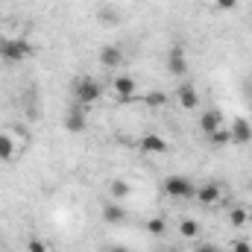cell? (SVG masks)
Returning <instances> with one entry per match:
<instances>
[{"instance_id":"1","label":"cell","mask_w":252,"mask_h":252,"mask_svg":"<svg viewBox=\"0 0 252 252\" xmlns=\"http://www.w3.org/2000/svg\"><path fill=\"white\" fill-rule=\"evenodd\" d=\"M100 97H103V85L94 76H79L73 82V103H79L82 109L85 106H94Z\"/></svg>"},{"instance_id":"2","label":"cell","mask_w":252,"mask_h":252,"mask_svg":"<svg viewBox=\"0 0 252 252\" xmlns=\"http://www.w3.org/2000/svg\"><path fill=\"white\" fill-rule=\"evenodd\" d=\"M35 56V47L27 41V38H0V59L3 62H24Z\"/></svg>"},{"instance_id":"3","label":"cell","mask_w":252,"mask_h":252,"mask_svg":"<svg viewBox=\"0 0 252 252\" xmlns=\"http://www.w3.org/2000/svg\"><path fill=\"white\" fill-rule=\"evenodd\" d=\"M164 193L173 196V199H190L196 193V185L185 176H167L164 179Z\"/></svg>"},{"instance_id":"4","label":"cell","mask_w":252,"mask_h":252,"mask_svg":"<svg viewBox=\"0 0 252 252\" xmlns=\"http://www.w3.org/2000/svg\"><path fill=\"white\" fill-rule=\"evenodd\" d=\"M135 88H138V82H135L132 76H126V73L112 79V91H115L118 103H132V100H135Z\"/></svg>"},{"instance_id":"5","label":"cell","mask_w":252,"mask_h":252,"mask_svg":"<svg viewBox=\"0 0 252 252\" xmlns=\"http://www.w3.org/2000/svg\"><path fill=\"white\" fill-rule=\"evenodd\" d=\"M167 70H170L173 76H185V73H188V59H185V50H182L179 44H173V47L167 50Z\"/></svg>"},{"instance_id":"6","label":"cell","mask_w":252,"mask_h":252,"mask_svg":"<svg viewBox=\"0 0 252 252\" xmlns=\"http://www.w3.org/2000/svg\"><path fill=\"white\" fill-rule=\"evenodd\" d=\"M176 100H179V106H182L185 112H193V109L199 106V91H196V85L182 82V85L176 88Z\"/></svg>"},{"instance_id":"7","label":"cell","mask_w":252,"mask_h":252,"mask_svg":"<svg viewBox=\"0 0 252 252\" xmlns=\"http://www.w3.org/2000/svg\"><path fill=\"white\" fill-rule=\"evenodd\" d=\"M85 124H88V121H85V109H82L79 103H73V106L67 109V115H64V129L76 135V132L85 129Z\"/></svg>"},{"instance_id":"8","label":"cell","mask_w":252,"mask_h":252,"mask_svg":"<svg viewBox=\"0 0 252 252\" xmlns=\"http://www.w3.org/2000/svg\"><path fill=\"white\" fill-rule=\"evenodd\" d=\"M100 64L103 67H121L124 64V47L121 44H103L100 47Z\"/></svg>"},{"instance_id":"9","label":"cell","mask_w":252,"mask_h":252,"mask_svg":"<svg viewBox=\"0 0 252 252\" xmlns=\"http://www.w3.org/2000/svg\"><path fill=\"white\" fill-rule=\"evenodd\" d=\"M196 202H202V205H217L220 199H223V188L217 185V182H208V185H202V188H196Z\"/></svg>"},{"instance_id":"10","label":"cell","mask_w":252,"mask_h":252,"mask_svg":"<svg viewBox=\"0 0 252 252\" xmlns=\"http://www.w3.org/2000/svg\"><path fill=\"white\" fill-rule=\"evenodd\" d=\"M199 129H202V135H205V138H208L211 132L223 129V115H220L217 109H208V112H202V115H199Z\"/></svg>"},{"instance_id":"11","label":"cell","mask_w":252,"mask_h":252,"mask_svg":"<svg viewBox=\"0 0 252 252\" xmlns=\"http://www.w3.org/2000/svg\"><path fill=\"white\" fill-rule=\"evenodd\" d=\"M229 132H232V144H250L252 141V124L250 121H244V118L232 121Z\"/></svg>"},{"instance_id":"12","label":"cell","mask_w":252,"mask_h":252,"mask_svg":"<svg viewBox=\"0 0 252 252\" xmlns=\"http://www.w3.org/2000/svg\"><path fill=\"white\" fill-rule=\"evenodd\" d=\"M141 150H144V153H153V156H164L170 147H167V141H164L161 135H153V132H150V135L141 138Z\"/></svg>"},{"instance_id":"13","label":"cell","mask_w":252,"mask_h":252,"mask_svg":"<svg viewBox=\"0 0 252 252\" xmlns=\"http://www.w3.org/2000/svg\"><path fill=\"white\" fill-rule=\"evenodd\" d=\"M103 220H106V223H112V226L124 223V220H126V208H124V205H118V202H106V205H103Z\"/></svg>"},{"instance_id":"14","label":"cell","mask_w":252,"mask_h":252,"mask_svg":"<svg viewBox=\"0 0 252 252\" xmlns=\"http://www.w3.org/2000/svg\"><path fill=\"white\" fill-rule=\"evenodd\" d=\"M199 232H202V229H199V223H196L193 217H182V220H179V235H182L185 241H196Z\"/></svg>"},{"instance_id":"15","label":"cell","mask_w":252,"mask_h":252,"mask_svg":"<svg viewBox=\"0 0 252 252\" xmlns=\"http://www.w3.org/2000/svg\"><path fill=\"white\" fill-rule=\"evenodd\" d=\"M15 138L9 132H0V161H12L15 158Z\"/></svg>"},{"instance_id":"16","label":"cell","mask_w":252,"mask_h":252,"mask_svg":"<svg viewBox=\"0 0 252 252\" xmlns=\"http://www.w3.org/2000/svg\"><path fill=\"white\" fill-rule=\"evenodd\" d=\"M167 94L164 91H147L144 94V106H150V109H161V106H167Z\"/></svg>"},{"instance_id":"17","label":"cell","mask_w":252,"mask_h":252,"mask_svg":"<svg viewBox=\"0 0 252 252\" xmlns=\"http://www.w3.org/2000/svg\"><path fill=\"white\" fill-rule=\"evenodd\" d=\"M250 208H232V211H229V223H232V226H235V229H241V226H247V223H250Z\"/></svg>"},{"instance_id":"18","label":"cell","mask_w":252,"mask_h":252,"mask_svg":"<svg viewBox=\"0 0 252 252\" xmlns=\"http://www.w3.org/2000/svg\"><path fill=\"white\" fill-rule=\"evenodd\" d=\"M208 141H211L214 147H223V144H232V132H229V126H223V129H217V132H211V135H208Z\"/></svg>"},{"instance_id":"19","label":"cell","mask_w":252,"mask_h":252,"mask_svg":"<svg viewBox=\"0 0 252 252\" xmlns=\"http://www.w3.org/2000/svg\"><path fill=\"white\" fill-rule=\"evenodd\" d=\"M147 232L156 235V238H161V235L167 232V220H164V217H153V220H147Z\"/></svg>"},{"instance_id":"20","label":"cell","mask_w":252,"mask_h":252,"mask_svg":"<svg viewBox=\"0 0 252 252\" xmlns=\"http://www.w3.org/2000/svg\"><path fill=\"white\" fill-rule=\"evenodd\" d=\"M129 182H124V179H115V182H112V196H115V199H124V196H129Z\"/></svg>"},{"instance_id":"21","label":"cell","mask_w":252,"mask_h":252,"mask_svg":"<svg viewBox=\"0 0 252 252\" xmlns=\"http://www.w3.org/2000/svg\"><path fill=\"white\" fill-rule=\"evenodd\" d=\"M97 18H100L103 24H118V12H115L112 6H106V9H103V12H100Z\"/></svg>"},{"instance_id":"22","label":"cell","mask_w":252,"mask_h":252,"mask_svg":"<svg viewBox=\"0 0 252 252\" xmlns=\"http://www.w3.org/2000/svg\"><path fill=\"white\" fill-rule=\"evenodd\" d=\"M27 252H47V244H44L41 238H30V244H27Z\"/></svg>"},{"instance_id":"23","label":"cell","mask_w":252,"mask_h":252,"mask_svg":"<svg viewBox=\"0 0 252 252\" xmlns=\"http://www.w3.org/2000/svg\"><path fill=\"white\" fill-rule=\"evenodd\" d=\"M232 252H252V244L247 238H238V241H232Z\"/></svg>"},{"instance_id":"24","label":"cell","mask_w":252,"mask_h":252,"mask_svg":"<svg viewBox=\"0 0 252 252\" xmlns=\"http://www.w3.org/2000/svg\"><path fill=\"white\" fill-rule=\"evenodd\" d=\"M214 6L220 12H232V9H238V0H214Z\"/></svg>"},{"instance_id":"25","label":"cell","mask_w":252,"mask_h":252,"mask_svg":"<svg viewBox=\"0 0 252 252\" xmlns=\"http://www.w3.org/2000/svg\"><path fill=\"white\" fill-rule=\"evenodd\" d=\"M193 252H217V250H214L211 244H196V250H193Z\"/></svg>"},{"instance_id":"26","label":"cell","mask_w":252,"mask_h":252,"mask_svg":"<svg viewBox=\"0 0 252 252\" xmlns=\"http://www.w3.org/2000/svg\"><path fill=\"white\" fill-rule=\"evenodd\" d=\"M112 252H129V250H126V247H115Z\"/></svg>"},{"instance_id":"27","label":"cell","mask_w":252,"mask_h":252,"mask_svg":"<svg viewBox=\"0 0 252 252\" xmlns=\"http://www.w3.org/2000/svg\"><path fill=\"white\" fill-rule=\"evenodd\" d=\"M161 252H176V250H161Z\"/></svg>"}]
</instances>
